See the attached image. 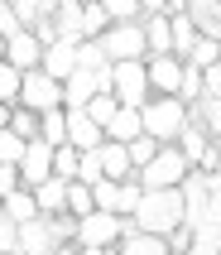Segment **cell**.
<instances>
[{"label": "cell", "instance_id": "obj_1", "mask_svg": "<svg viewBox=\"0 0 221 255\" xmlns=\"http://www.w3.org/2000/svg\"><path fill=\"white\" fill-rule=\"evenodd\" d=\"M139 231H154V236H168L173 227H183V193L178 188H144L139 207L130 212Z\"/></svg>", "mask_w": 221, "mask_h": 255}, {"label": "cell", "instance_id": "obj_2", "mask_svg": "<svg viewBox=\"0 0 221 255\" xmlns=\"http://www.w3.org/2000/svg\"><path fill=\"white\" fill-rule=\"evenodd\" d=\"M139 126H144V135H154L159 144H173L183 135V126H188V101H178V97H149L144 106H139Z\"/></svg>", "mask_w": 221, "mask_h": 255}, {"label": "cell", "instance_id": "obj_3", "mask_svg": "<svg viewBox=\"0 0 221 255\" xmlns=\"http://www.w3.org/2000/svg\"><path fill=\"white\" fill-rule=\"evenodd\" d=\"M188 173H193V164L178 144H159V154L144 169H135V178H139V188H178Z\"/></svg>", "mask_w": 221, "mask_h": 255}, {"label": "cell", "instance_id": "obj_4", "mask_svg": "<svg viewBox=\"0 0 221 255\" xmlns=\"http://www.w3.org/2000/svg\"><path fill=\"white\" fill-rule=\"evenodd\" d=\"M135 227L130 217H115V212H87V217H77V227H72V246H120V236Z\"/></svg>", "mask_w": 221, "mask_h": 255}, {"label": "cell", "instance_id": "obj_5", "mask_svg": "<svg viewBox=\"0 0 221 255\" xmlns=\"http://www.w3.org/2000/svg\"><path fill=\"white\" fill-rule=\"evenodd\" d=\"M110 92L120 106H144L149 101V77H144V58L130 63H110Z\"/></svg>", "mask_w": 221, "mask_h": 255}, {"label": "cell", "instance_id": "obj_6", "mask_svg": "<svg viewBox=\"0 0 221 255\" xmlns=\"http://www.w3.org/2000/svg\"><path fill=\"white\" fill-rule=\"evenodd\" d=\"M19 106H29V111H39V116L63 106V82H53L43 68H29L19 77Z\"/></svg>", "mask_w": 221, "mask_h": 255}, {"label": "cell", "instance_id": "obj_7", "mask_svg": "<svg viewBox=\"0 0 221 255\" xmlns=\"http://www.w3.org/2000/svg\"><path fill=\"white\" fill-rule=\"evenodd\" d=\"M97 43H101V53H106V63H130V58H144V34H139V19H135V24H110Z\"/></svg>", "mask_w": 221, "mask_h": 255}, {"label": "cell", "instance_id": "obj_8", "mask_svg": "<svg viewBox=\"0 0 221 255\" xmlns=\"http://www.w3.org/2000/svg\"><path fill=\"white\" fill-rule=\"evenodd\" d=\"M14 169H19V188H39L43 178H53V144H43V140H29Z\"/></svg>", "mask_w": 221, "mask_h": 255}, {"label": "cell", "instance_id": "obj_9", "mask_svg": "<svg viewBox=\"0 0 221 255\" xmlns=\"http://www.w3.org/2000/svg\"><path fill=\"white\" fill-rule=\"evenodd\" d=\"M144 77H149V97H178V77H183V58H144Z\"/></svg>", "mask_w": 221, "mask_h": 255}, {"label": "cell", "instance_id": "obj_10", "mask_svg": "<svg viewBox=\"0 0 221 255\" xmlns=\"http://www.w3.org/2000/svg\"><path fill=\"white\" fill-rule=\"evenodd\" d=\"M5 63L19 68V72H29V68L43 63V43L34 39V29H14L10 39H5Z\"/></svg>", "mask_w": 221, "mask_h": 255}, {"label": "cell", "instance_id": "obj_11", "mask_svg": "<svg viewBox=\"0 0 221 255\" xmlns=\"http://www.w3.org/2000/svg\"><path fill=\"white\" fill-rule=\"evenodd\" d=\"M53 82H63V77H72L77 72V39H53L43 43V63H39Z\"/></svg>", "mask_w": 221, "mask_h": 255}, {"label": "cell", "instance_id": "obj_12", "mask_svg": "<svg viewBox=\"0 0 221 255\" xmlns=\"http://www.w3.org/2000/svg\"><path fill=\"white\" fill-rule=\"evenodd\" d=\"M53 227L48 217H34V222H19V236H14V255H48L53 251Z\"/></svg>", "mask_w": 221, "mask_h": 255}, {"label": "cell", "instance_id": "obj_13", "mask_svg": "<svg viewBox=\"0 0 221 255\" xmlns=\"http://www.w3.org/2000/svg\"><path fill=\"white\" fill-rule=\"evenodd\" d=\"M139 34H144V58L173 53V34H168V14H139Z\"/></svg>", "mask_w": 221, "mask_h": 255}, {"label": "cell", "instance_id": "obj_14", "mask_svg": "<svg viewBox=\"0 0 221 255\" xmlns=\"http://www.w3.org/2000/svg\"><path fill=\"white\" fill-rule=\"evenodd\" d=\"M101 140H106V130H101L87 111H68V144L72 149L87 154V149H101Z\"/></svg>", "mask_w": 221, "mask_h": 255}, {"label": "cell", "instance_id": "obj_15", "mask_svg": "<svg viewBox=\"0 0 221 255\" xmlns=\"http://www.w3.org/2000/svg\"><path fill=\"white\" fill-rule=\"evenodd\" d=\"M97 159H101V178H115V183L135 178V164H130V154H125V144H120V140H101Z\"/></svg>", "mask_w": 221, "mask_h": 255}, {"label": "cell", "instance_id": "obj_16", "mask_svg": "<svg viewBox=\"0 0 221 255\" xmlns=\"http://www.w3.org/2000/svg\"><path fill=\"white\" fill-rule=\"evenodd\" d=\"M120 255H168V241L164 236H154V231H139V227H130L120 236V246H115Z\"/></svg>", "mask_w": 221, "mask_h": 255}, {"label": "cell", "instance_id": "obj_17", "mask_svg": "<svg viewBox=\"0 0 221 255\" xmlns=\"http://www.w3.org/2000/svg\"><path fill=\"white\" fill-rule=\"evenodd\" d=\"M135 135H144V126H139V106H120V111L106 121V140H120L130 144Z\"/></svg>", "mask_w": 221, "mask_h": 255}, {"label": "cell", "instance_id": "obj_18", "mask_svg": "<svg viewBox=\"0 0 221 255\" xmlns=\"http://www.w3.org/2000/svg\"><path fill=\"white\" fill-rule=\"evenodd\" d=\"M183 14L197 24V34H212V39H221V0H193Z\"/></svg>", "mask_w": 221, "mask_h": 255}, {"label": "cell", "instance_id": "obj_19", "mask_svg": "<svg viewBox=\"0 0 221 255\" xmlns=\"http://www.w3.org/2000/svg\"><path fill=\"white\" fill-rule=\"evenodd\" d=\"M0 212L10 217L14 227H19V222H34V217H39V202H34V188H14L10 198H0Z\"/></svg>", "mask_w": 221, "mask_h": 255}, {"label": "cell", "instance_id": "obj_20", "mask_svg": "<svg viewBox=\"0 0 221 255\" xmlns=\"http://www.w3.org/2000/svg\"><path fill=\"white\" fill-rule=\"evenodd\" d=\"M63 198H68V183H63V178H43V183L34 188L39 217H63Z\"/></svg>", "mask_w": 221, "mask_h": 255}, {"label": "cell", "instance_id": "obj_21", "mask_svg": "<svg viewBox=\"0 0 221 255\" xmlns=\"http://www.w3.org/2000/svg\"><path fill=\"white\" fill-rule=\"evenodd\" d=\"M188 121L197 130H207V140H221V101H193L188 106Z\"/></svg>", "mask_w": 221, "mask_h": 255}, {"label": "cell", "instance_id": "obj_22", "mask_svg": "<svg viewBox=\"0 0 221 255\" xmlns=\"http://www.w3.org/2000/svg\"><path fill=\"white\" fill-rule=\"evenodd\" d=\"M168 34H173V58H188L197 43V24L188 14H168Z\"/></svg>", "mask_w": 221, "mask_h": 255}, {"label": "cell", "instance_id": "obj_23", "mask_svg": "<svg viewBox=\"0 0 221 255\" xmlns=\"http://www.w3.org/2000/svg\"><path fill=\"white\" fill-rule=\"evenodd\" d=\"M5 130H14V135H19V140H39V130H43V116L39 111H29V106H10V126Z\"/></svg>", "mask_w": 221, "mask_h": 255}, {"label": "cell", "instance_id": "obj_24", "mask_svg": "<svg viewBox=\"0 0 221 255\" xmlns=\"http://www.w3.org/2000/svg\"><path fill=\"white\" fill-rule=\"evenodd\" d=\"M188 255H221V227H217V222H197V227H193Z\"/></svg>", "mask_w": 221, "mask_h": 255}, {"label": "cell", "instance_id": "obj_25", "mask_svg": "<svg viewBox=\"0 0 221 255\" xmlns=\"http://www.w3.org/2000/svg\"><path fill=\"white\" fill-rule=\"evenodd\" d=\"M183 63H193L197 72H202V68H217V63H221V39H212V34H197L193 53L183 58Z\"/></svg>", "mask_w": 221, "mask_h": 255}, {"label": "cell", "instance_id": "obj_26", "mask_svg": "<svg viewBox=\"0 0 221 255\" xmlns=\"http://www.w3.org/2000/svg\"><path fill=\"white\" fill-rule=\"evenodd\" d=\"M63 212H68L72 222H77V217H87V212H97V202H92V188L72 178V183H68V198H63Z\"/></svg>", "mask_w": 221, "mask_h": 255}, {"label": "cell", "instance_id": "obj_27", "mask_svg": "<svg viewBox=\"0 0 221 255\" xmlns=\"http://www.w3.org/2000/svg\"><path fill=\"white\" fill-rule=\"evenodd\" d=\"M43 144H68V111L53 106V111H43V130H39Z\"/></svg>", "mask_w": 221, "mask_h": 255}, {"label": "cell", "instance_id": "obj_28", "mask_svg": "<svg viewBox=\"0 0 221 255\" xmlns=\"http://www.w3.org/2000/svg\"><path fill=\"white\" fill-rule=\"evenodd\" d=\"M77 164H82V149H72V144H53V178L72 183V178H77Z\"/></svg>", "mask_w": 221, "mask_h": 255}, {"label": "cell", "instance_id": "obj_29", "mask_svg": "<svg viewBox=\"0 0 221 255\" xmlns=\"http://www.w3.org/2000/svg\"><path fill=\"white\" fill-rule=\"evenodd\" d=\"M82 111L92 116V121H97L101 130H106V121H110L115 111H120V101H115V92H92V101H87Z\"/></svg>", "mask_w": 221, "mask_h": 255}, {"label": "cell", "instance_id": "obj_30", "mask_svg": "<svg viewBox=\"0 0 221 255\" xmlns=\"http://www.w3.org/2000/svg\"><path fill=\"white\" fill-rule=\"evenodd\" d=\"M77 29H82V39H101V34L110 29V19H106V10H101V5H82Z\"/></svg>", "mask_w": 221, "mask_h": 255}, {"label": "cell", "instance_id": "obj_31", "mask_svg": "<svg viewBox=\"0 0 221 255\" xmlns=\"http://www.w3.org/2000/svg\"><path fill=\"white\" fill-rule=\"evenodd\" d=\"M173 144H178L183 154H188V164H197V154H202V149H207L212 140H207V130H197L193 121H188V126H183V135H178Z\"/></svg>", "mask_w": 221, "mask_h": 255}, {"label": "cell", "instance_id": "obj_32", "mask_svg": "<svg viewBox=\"0 0 221 255\" xmlns=\"http://www.w3.org/2000/svg\"><path fill=\"white\" fill-rule=\"evenodd\" d=\"M19 77H24V72L10 68V63L0 58V106H19Z\"/></svg>", "mask_w": 221, "mask_h": 255}, {"label": "cell", "instance_id": "obj_33", "mask_svg": "<svg viewBox=\"0 0 221 255\" xmlns=\"http://www.w3.org/2000/svg\"><path fill=\"white\" fill-rule=\"evenodd\" d=\"M101 10H106L110 24H135L139 19V0H101Z\"/></svg>", "mask_w": 221, "mask_h": 255}, {"label": "cell", "instance_id": "obj_34", "mask_svg": "<svg viewBox=\"0 0 221 255\" xmlns=\"http://www.w3.org/2000/svg\"><path fill=\"white\" fill-rule=\"evenodd\" d=\"M125 154H130V164H135V169H144V164L159 154V140H154V135H135V140L125 144Z\"/></svg>", "mask_w": 221, "mask_h": 255}, {"label": "cell", "instance_id": "obj_35", "mask_svg": "<svg viewBox=\"0 0 221 255\" xmlns=\"http://www.w3.org/2000/svg\"><path fill=\"white\" fill-rule=\"evenodd\" d=\"M178 101H202V72L193 68V63H183V77H178Z\"/></svg>", "mask_w": 221, "mask_h": 255}, {"label": "cell", "instance_id": "obj_36", "mask_svg": "<svg viewBox=\"0 0 221 255\" xmlns=\"http://www.w3.org/2000/svg\"><path fill=\"white\" fill-rule=\"evenodd\" d=\"M92 202H97L101 212H115V202H120V183H115V178H97V183H92Z\"/></svg>", "mask_w": 221, "mask_h": 255}, {"label": "cell", "instance_id": "obj_37", "mask_svg": "<svg viewBox=\"0 0 221 255\" xmlns=\"http://www.w3.org/2000/svg\"><path fill=\"white\" fill-rule=\"evenodd\" d=\"M139 198H144L139 178H125V183H120V202H115V217H130V212L139 207Z\"/></svg>", "mask_w": 221, "mask_h": 255}, {"label": "cell", "instance_id": "obj_38", "mask_svg": "<svg viewBox=\"0 0 221 255\" xmlns=\"http://www.w3.org/2000/svg\"><path fill=\"white\" fill-rule=\"evenodd\" d=\"M10 10H14V19H19V29H34V24L43 19L39 0H10Z\"/></svg>", "mask_w": 221, "mask_h": 255}, {"label": "cell", "instance_id": "obj_39", "mask_svg": "<svg viewBox=\"0 0 221 255\" xmlns=\"http://www.w3.org/2000/svg\"><path fill=\"white\" fill-rule=\"evenodd\" d=\"M19 154H24V140L14 130H0V164H19Z\"/></svg>", "mask_w": 221, "mask_h": 255}, {"label": "cell", "instance_id": "obj_40", "mask_svg": "<svg viewBox=\"0 0 221 255\" xmlns=\"http://www.w3.org/2000/svg\"><path fill=\"white\" fill-rule=\"evenodd\" d=\"M97 178H101V159H97V149H87V154H82V164H77V183H87V188H92Z\"/></svg>", "mask_w": 221, "mask_h": 255}, {"label": "cell", "instance_id": "obj_41", "mask_svg": "<svg viewBox=\"0 0 221 255\" xmlns=\"http://www.w3.org/2000/svg\"><path fill=\"white\" fill-rule=\"evenodd\" d=\"M202 101H221V63L202 68Z\"/></svg>", "mask_w": 221, "mask_h": 255}, {"label": "cell", "instance_id": "obj_42", "mask_svg": "<svg viewBox=\"0 0 221 255\" xmlns=\"http://www.w3.org/2000/svg\"><path fill=\"white\" fill-rule=\"evenodd\" d=\"M164 241H168V255H188V246H193V227H173Z\"/></svg>", "mask_w": 221, "mask_h": 255}, {"label": "cell", "instance_id": "obj_43", "mask_svg": "<svg viewBox=\"0 0 221 255\" xmlns=\"http://www.w3.org/2000/svg\"><path fill=\"white\" fill-rule=\"evenodd\" d=\"M14 236H19V227L0 212V255H14Z\"/></svg>", "mask_w": 221, "mask_h": 255}, {"label": "cell", "instance_id": "obj_44", "mask_svg": "<svg viewBox=\"0 0 221 255\" xmlns=\"http://www.w3.org/2000/svg\"><path fill=\"white\" fill-rule=\"evenodd\" d=\"M14 188H19V169L14 164H0V198H10Z\"/></svg>", "mask_w": 221, "mask_h": 255}, {"label": "cell", "instance_id": "obj_45", "mask_svg": "<svg viewBox=\"0 0 221 255\" xmlns=\"http://www.w3.org/2000/svg\"><path fill=\"white\" fill-rule=\"evenodd\" d=\"M14 29H19V19H14V10H10V0H0V39H10Z\"/></svg>", "mask_w": 221, "mask_h": 255}, {"label": "cell", "instance_id": "obj_46", "mask_svg": "<svg viewBox=\"0 0 221 255\" xmlns=\"http://www.w3.org/2000/svg\"><path fill=\"white\" fill-rule=\"evenodd\" d=\"M207 222H217V227H221V193L212 198V207H207Z\"/></svg>", "mask_w": 221, "mask_h": 255}, {"label": "cell", "instance_id": "obj_47", "mask_svg": "<svg viewBox=\"0 0 221 255\" xmlns=\"http://www.w3.org/2000/svg\"><path fill=\"white\" fill-rule=\"evenodd\" d=\"M164 10V0H139V14H159Z\"/></svg>", "mask_w": 221, "mask_h": 255}, {"label": "cell", "instance_id": "obj_48", "mask_svg": "<svg viewBox=\"0 0 221 255\" xmlns=\"http://www.w3.org/2000/svg\"><path fill=\"white\" fill-rule=\"evenodd\" d=\"M48 255H77V246H72V241H58V246H53Z\"/></svg>", "mask_w": 221, "mask_h": 255}, {"label": "cell", "instance_id": "obj_49", "mask_svg": "<svg viewBox=\"0 0 221 255\" xmlns=\"http://www.w3.org/2000/svg\"><path fill=\"white\" fill-rule=\"evenodd\" d=\"M58 5H63V0H39V10H43V14H53Z\"/></svg>", "mask_w": 221, "mask_h": 255}, {"label": "cell", "instance_id": "obj_50", "mask_svg": "<svg viewBox=\"0 0 221 255\" xmlns=\"http://www.w3.org/2000/svg\"><path fill=\"white\" fill-rule=\"evenodd\" d=\"M77 255H106L101 246H77Z\"/></svg>", "mask_w": 221, "mask_h": 255}, {"label": "cell", "instance_id": "obj_51", "mask_svg": "<svg viewBox=\"0 0 221 255\" xmlns=\"http://www.w3.org/2000/svg\"><path fill=\"white\" fill-rule=\"evenodd\" d=\"M10 126V106H0V130Z\"/></svg>", "mask_w": 221, "mask_h": 255}, {"label": "cell", "instance_id": "obj_52", "mask_svg": "<svg viewBox=\"0 0 221 255\" xmlns=\"http://www.w3.org/2000/svg\"><path fill=\"white\" fill-rule=\"evenodd\" d=\"M72 5H101V0H72Z\"/></svg>", "mask_w": 221, "mask_h": 255}, {"label": "cell", "instance_id": "obj_53", "mask_svg": "<svg viewBox=\"0 0 221 255\" xmlns=\"http://www.w3.org/2000/svg\"><path fill=\"white\" fill-rule=\"evenodd\" d=\"M217 159H221V140H217Z\"/></svg>", "mask_w": 221, "mask_h": 255}]
</instances>
